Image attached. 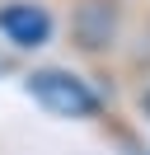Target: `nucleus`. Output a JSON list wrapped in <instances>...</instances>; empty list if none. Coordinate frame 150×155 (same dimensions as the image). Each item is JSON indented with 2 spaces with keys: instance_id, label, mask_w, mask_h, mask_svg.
Wrapping results in <instances>:
<instances>
[{
  "instance_id": "obj_1",
  "label": "nucleus",
  "mask_w": 150,
  "mask_h": 155,
  "mask_svg": "<svg viewBox=\"0 0 150 155\" xmlns=\"http://www.w3.org/2000/svg\"><path fill=\"white\" fill-rule=\"evenodd\" d=\"M28 94L52 117H99L103 113V99L89 89V80L70 75V71H56V66L33 71V75H28Z\"/></svg>"
},
{
  "instance_id": "obj_2",
  "label": "nucleus",
  "mask_w": 150,
  "mask_h": 155,
  "mask_svg": "<svg viewBox=\"0 0 150 155\" xmlns=\"http://www.w3.org/2000/svg\"><path fill=\"white\" fill-rule=\"evenodd\" d=\"M70 38L80 52H108L122 38V0H80L70 10Z\"/></svg>"
},
{
  "instance_id": "obj_3",
  "label": "nucleus",
  "mask_w": 150,
  "mask_h": 155,
  "mask_svg": "<svg viewBox=\"0 0 150 155\" xmlns=\"http://www.w3.org/2000/svg\"><path fill=\"white\" fill-rule=\"evenodd\" d=\"M0 33H5V42H14V47H42L47 38H52V14L38 5V0H5L0 5Z\"/></svg>"
},
{
  "instance_id": "obj_4",
  "label": "nucleus",
  "mask_w": 150,
  "mask_h": 155,
  "mask_svg": "<svg viewBox=\"0 0 150 155\" xmlns=\"http://www.w3.org/2000/svg\"><path fill=\"white\" fill-rule=\"evenodd\" d=\"M141 113L150 117V89H145V94H141Z\"/></svg>"
}]
</instances>
